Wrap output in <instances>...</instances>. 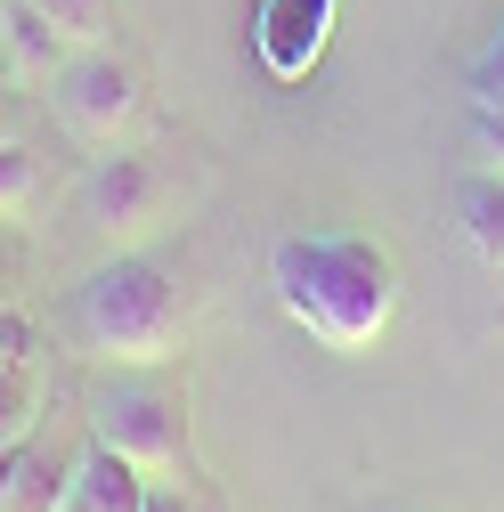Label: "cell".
Segmentation results:
<instances>
[{"label": "cell", "instance_id": "cell-1", "mask_svg": "<svg viewBox=\"0 0 504 512\" xmlns=\"http://www.w3.org/2000/svg\"><path fill=\"white\" fill-rule=\"evenodd\" d=\"M269 293L293 326L334 350V358H366L399 317V261L374 236H277L269 252Z\"/></svg>", "mask_w": 504, "mask_h": 512}, {"label": "cell", "instance_id": "cell-2", "mask_svg": "<svg viewBox=\"0 0 504 512\" xmlns=\"http://www.w3.org/2000/svg\"><path fill=\"white\" fill-rule=\"evenodd\" d=\"M57 326L98 366H171L187 342V285L163 252H114L57 301Z\"/></svg>", "mask_w": 504, "mask_h": 512}, {"label": "cell", "instance_id": "cell-3", "mask_svg": "<svg viewBox=\"0 0 504 512\" xmlns=\"http://www.w3.org/2000/svg\"><path fill=\"white\" fill-rule=\"evenodd\" d=\"M49 114L66 122V139H82V147H98V155H106V147L147 139L155 98H147V74H139L122 49L90 41V49H74L66 66L49 74Z\"/></svg>", "mask_w": 504, "mask_h": 512}, {"label": "cell", "instance_id": "cell-4", "mask_svg": "<svg viewBox=\"0 0 504 512\" xmlns=\"http://www.w3.org/2000/svg\"><path fill=\"white\" fill-rule=\"evenodd\" d=\"M90 439H106L114 456H131L147 480H196V447H187V391L163 374L139 382H98L90 391Z\"/></svg>", "mask_w": 504, "mask_h": 512}, {"label": "cell", "instance_id": "cell-5", "mask_svg": "<svg viewBox=\"0 0 504 512\" xmlns=\"http://www.w3.org/2000/svg\"><path fill=\"white\" fill-rule=\"evenodd\" d=\"M171 196H179V171L155 155V147H106L98 163H90V179H82V220L106 236V244H122V236H139V228H155L163 212H171Z\"/></svg>", "mask_w": 504, "mask_h": 512}, {"label": "cell", "instance_id": "cell-6", "mask_svg": "<svg viewBox=\"0 0 504 512\" xmlns=\"http://www.w3.org/2000/svg\"><path fill=\"white\" fill-rule=\"evenodd\" d=\"M342 0H252V57L277 90L309 82L326 66V41H334Z\"/></svg>", "mask_w": 504, "mask_h": 512}, {"label": "cell", "instance_id": "cell-7", "mask_svg": "<svg viewBox=\"0 0 504 512\" xmlns=\"http://www.w3.org/2000/svg\"><path fill=\"white\" fill-rule=\"evenodd\" d=\"M147 472L131 456H114L106 439L74 447V480H66V512H147Z\"/></svg>", "mask_w": 504, "mask_h": 512}, {"label": "cell", "instance_id": "cell-8", "mask_svg": "<svg viewBox=\"0 0 504 512\" xmlns=\"http://www.w3.org/2000/svg\"><path fill=\"white\" fill-rule=\"evenodd\" d=\"M0 49H9V74H17V82H41V90H49V74L74 57V41L57 33L41 9H25V0H0Z\"/></svg>", "mask_w": 504, "mask_h": 512}, {"label": "cell", "instance_id": "cell-9", "mask_svg": "<svg viewBox=\"0 0 504 512\" xmlns=\"http://www.w3.org/2000/svg\"><path fill=\"white\" fill-rule=\"evenodd\" d=\"M456 228H464V244L488 269H504V171L480 163V171L456 179Z\"/></svg>", "mask_w": 504, "mask_h": 512}, {"label": "cell", "instance_id": "cell-10", "mask_svg": "<svg viewBox=\"0 0 504 512\" xmlns=\"http://www.w3.org/2000/svg\"><path fill=\"white\" fill-rule=\"evenodd\" d=\"M41 431V374L33 358H0V456Z\"/></svg>", "mask_w": 504, "mask_h": 512}, {"label": "cell", "instance_id": "cell-11", "mask_svg": "<svg viewBox=\"0 0 504 512\" xmlns=\"http://www.w3.org/2000/svg\"><path fill=\"white\" fill-rule=\"evenodd\" d=\"M33 196H41V155L17 131V139H0V220H25Z\"/></svg>", "mask_w": 504, "mask_h": 512}, {"label": "cell", "instance_id": "cell-12", "mask_svg": "<svg viewBox=\"0 0 504 512\" xmlns=\"http://www.w3.org/2000/svg\"><path fill=\"white\" fill-rule=\"evenodd\" d=\"M464 90H472V106L480 114H504V25L472 49V66H464Z\"/></svg>", "mask_w": 504, "mask_h": 512}, {"label": "cell", "instance_id": "cell-13", "mask_svg": "<svg viewBox=\"0 0 504 512\" xmlns=\"http://www.w3.org/2000/svg\"><path fill=\"white\" fill-rule=\"evenodd\" d=\"M25 9H41L57 33H66L74 49H90V41H106V0H25Z\"/></svg>", "mask_w": 504, "mask_h": 512}, {"label": "cell", "instance_id": "cell-14", "mask_svg": "<svg viewBox=\"0 0 504 512\" xmlns=\"http://www.w3.org/2000/svg\"><path fill=\"white\" fill-rule=\"evenodd\" d=\"M9 293H25V252L9 236V220H0V301H9Z\"/></svg>", "mask_w": 504, "mask_h": 512}, {"label": "cell", "instance_id": "cell-15", "mask_svg": "<svg viewBox=\"0 0 504 512\" xmlns=\"http://www.w3.org/2000/svg\"><path fill=\"white\" fill-rule=\"evenodd\" d=\"M472 139L488 147V171H504V114H480L472 106Z\"/></svg>", "mask_w": 504, "mask_h": 512}, {"label": "cell", "instance_id": "cell-16", "mask_svg": "<svg viewBox=\"0 0 504 512\" xmlns=\"http://www.w3.org/2000/svg\"><path fill=\"white\" fill-rule=\"evenodd\" d=\"M25 350H33V326H25L9 301H0V358H25Z\"/></svg>", "mask_w": 504, "mask_h": 512}, {"label": "cell", "instance_id": "cell-17", "mask_svg": "<svg viewBox=\"0 0 504 512\" xmlns=\"http://www.w3.org/2000/svg\"><path fill=\"white\" fill-rule=\"evenodd\" d=\"M17 122H25V106H17V98H0V139H17Z\"/></svg>", "mask_w": 504, "mask_h": 512}, {"label": "cell", "instance_id": "cell-18", "mask_svg": "<svg viewBox=\"0 0 504 512\" xmlns=\"http://www.w3.org/2000/svg\"><path fill=\"white\" fill-rule=\"evenodd\" d=\"M57 512H66V504H57Z\"/></svg>", "mask_w": 504, "mask_h": 512}]
</instances>
